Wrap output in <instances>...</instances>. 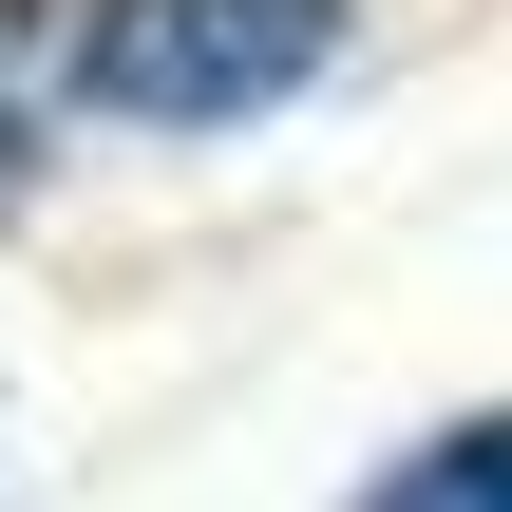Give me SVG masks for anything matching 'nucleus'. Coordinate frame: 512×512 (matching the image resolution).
Wrapping results in <instances>:
<instances>
[{
    "label": "nucleus",
    "instance_id": "obj_1",
    "mask_svg": "<svg viewBox=\"0 0 512 512\" xmlns=\"http://www.w3.org/2000/svg\"><path fill=\"white\" fill-rule=\"evenodd\" d=\"M342 57V0H95V114L133 133H247Z\"/></svg>",
    "mask_w": 512,
    "mask_h": 512
},
{
    "label": "nucleus",
    "instance_id": "obj_2",
    "mask_svg": "<svg viewBox=\"0 0 512 512\" xmlns=\"http://www.w3.org/2000/svg\"><path fill=\"white\" fill-rule=\"evenodd\" d=\"M95 95V0H0V228L57 171V114Z\"/></svg>",
    "mask_w": 512,
    "mask_h": 512
},
{
    "label": "nucleus",
    "instance_id": "obj_3",
    "mask_svg": "<svg viewBox=\"0 0 512 512\" xmlns=\"http://www.w3.org/2000/svg\"><path fill=\"white\" fill-rule=\"evenodd\" d=\"M342 512H512V399H475V418H437L418 456H380Z\"/></svg>",
    "mask_w": 512,
    "mask_h": 512
}]
</instances>
